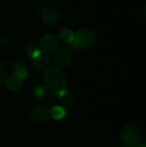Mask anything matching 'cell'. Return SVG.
I'll return each instance as SVG.
<instances>
[{
    "mask_svg": "<svg viewBox=\"0 0 146 147\" xmlns=\"http://www.w3.org/2000/svg\"><path fill=\"white\" fill-rule=\"evenodd\" d=\"M43 85L46 90L59 96L66 90V76L59 68L49 67L43 76Z\"/></svg>",
    "mask_w": 146,
    "mask_h": 147,
    "instance_id": "6da1fadb",
    "label": "cell"
},
{
    "mask_svg": "<svg viewBox=\"0 0 146 147\" xmlns=\"http://www.w3.org/2000/svg\"><path fill=\"white\" fill-rule=\"evenodd\" d=\"M97 40L96 33L94 29L84 28L77 31L74 39L69 43L71 47L74 50L81 48H89L92 47Z\"/></svg>",
    "mask_w": 146,
    "mask_h": 147,
    "instance_id": "7a4b0ae2",
    "label": "cell"
},
{
    "mask_svg": "<svg viewBox=\"0 0 146 147\" xmlns=\"http://www.w3.org/2000/svg\"><path fill=\"white\" fill-rule=\"evenodd\" d=\"M120 139L124 147H138L141 145L142 134L138 127L133 124H126L120 133Z\"/></svg>",
    "mask_w": 146,
    "mask_h": 147,
    "instance_id": "3957f363",
    "label": "cell"
},
{
    "mask_svg": "<svg viewBox=\"0 0 146 147\" xmlns=\"http://www.w3.org/2000/svg\"><path fill=\"white\" fill-rule=\"evenodd\" d=\"M72 60L73 55L71 50L67 47H64L57 50L53 56V61L59 67H67L72 63Z\"/></svg>",
    "mask_w": 146,
    "mask_h": 147,
    "instance_id": "277c9868",
    "label": "cell"
},
{
    "mask_svg": "<svg viewBox=\"0 0 146 147\" xmlns=\"http://www.w3.org/2000/svg\"><path fill=\"white\" fill-rule=\"evenodd\" d=\"M50 109L45 105H37L30 111V118L36 123H43L48 120Z\"/></svg>",
    "mask_w": 146,
    "mask_h": 147,
    "instance_id": "5b68a950",
    "label": "cell"
},
{
    "mask_svg": "<svg viewBox=\"0 0 146 147\" xmlns=\"http://www.w3.org/2000/svg\"><path fill=\"white\" fill-rule=\"evenodd\" d=\"M58 47V39L52 34L45 35L40 41L39 47L42 53L48 54L56 50Z\"/></svg>",
    "mask_w": 146,
    "mask_h": 147,
    "instance_id": "8992f818",
    "label": "cell"
},
{
    "mask_svg": "<svg viewBox=\"0 0 146 147\" xmlns=\"http://www.w3.org/2000/svg\"><path fill=\"white\" fill-rule=\"evenodd\" d=\"M32 67L34 71L38 72H45L50 65V58L47 54L40 53L34 59H32L31 61Z\"/></svg>",
    "mask_w": 146,
    "mask_h": 147,
    "instance_id": "52a82bcc",
    "label": "cell"
},
{
    "mask_svg": "<svg viewBox=\"0 0 146 147\" xmlns=\"http://www.w3.org/2000/svg\"><path fill=\"white\" fill-rule=\"evenodd\" d=\"M10 68L14 71V75L18 77L22 80H24L28 78V70L23 62L20 59H14L10 63Z\"/></svg>",
    "mask_w": 146,
    "mask_h": 147,
    "instance_id": "ba28073f",
    "label": "cell"
},
{
    "mask_svg": "<svg viewBox=\"0 0 146 147\" xmlns=\"http://www.w3.org/2000/svg\"><path fill=\"white\" fill-rule=\"evenodd\" d=\"M41 19L46 25H53L58 21V15L52 8H45L41 11Z\"/></svg>",
    "mask_w": 146,
    "mask_h": 147,
    "instance_id": "9c48e42d",
    "label": "cell"
},
{
    "mask_svg": "<svg viewBox=\"0 0 146 147\" xmlns=\"http://www.w3.org/2000/svg\"><path fill=\"white\" fill-rule=\"evenodd\" d=\"M22 81L21 78H19L18 77L15 76L14 74L6 78V81H5V85L10 90H18L22 88Z\"/></svg>",
    "mask_w": 146,
    "mask_h": 147,
    "instance_id": "30bf717a",
    "label": "cell"
},
{
    "mask_svg": "<svg viewBox=\"0 0 146 147\" xmlns=\"http://www.w3.org/2000/svg\"><path fill=\"white\" fill-rule=\"evenodd\" d=\"M25 53L31 59H34L41 53V51H40V49L37 44L31 41V42H28L25 46Z\"/></svg>",
    "mask_w": 146,
    "mask_h": 147,
    "instance_id": "8fae6325",
    "label": "cell"
},
{
    "mask_svg": "<svg viewBox=\"0 0 146 147\" xmlns=\"http://www.w3.org/2000/svg\"><path fill=\"white\" fill-rule=\"evenodd\" d=\"M59 97L61 101V102L66 106V107H72L75 104V98L74 96L68 91L65 90L64 92H62L60 95H59Z\"/></svg>",
    "mask_w": 146,
    "mask_h": 147,
    "instance_id": "7c38bea8",
    "label": "cell"
},
{
    "mask_svg": "<svg viewBox=\"0 0 146 147\" xmlns=\"http://www.w3.org/2000/svg\"><path fill=\"white\" fill-rule=\"evenodd\" d=\"M58 36L61 41H63L65 43H70L74 39L75 35L71 30H70L68 28H62L59 30Z\"/></svg>",
    "mask_w": 146,
    "mask_h": 147,
    "instance_id": "4fadbf2b",
    "label": "cell"
},
{
    "mask_svg": "<svg viewBox=\"0 0 146 147\" xmlns=\"http://www.w3.org/2000/svg\"><path fill=\"white\" fill-rule=\"evenodd\" d=\"M50 115L54 120H61L65 116V110L60 106H55L50 110Z\"/></svg>",
    "mask_w": 146,
    "mask_h": 147,
    "instance_id": "5bb4252c",
    "label": "cell"
},
{
    "mask_svg": "<svg viewBox=\"0 0 146 147\" xmlns=\"http://www.w3.org/2000/svg\"><path fill=\"white\" fill-rule=\"evenodd\" d=\"M46 90L45 88L38 85L36 87L34 88V90H33V96H34V98L38 99V100H42L46 97Z\"/></svg>",
    "mask_w": 146,
    "mask_h": 147,
    "instance_id": "9a60e30c",
    "label": "cell"
},
{
    "mask_svg": "<svg viewBox=\"0 0 146 147\" xmlns=\"http://www.w3.org/2000/svg\"><path fill=\"white\" fill-rule=\"evenodd\" d=\"M6 71H7L6 65H5V63L2 59H0V79L5 78Z\"/></svg>",
    "mask_w": 146,
    "mask_h": 147,
    "instance_id": "2e32d148",
    "label": "cell"
},
{
    "mask_svg": "<svg viewBox=\"0 0 146 147\" xmlns=\"http://www.w3.org/2000/svg\"><path fill=\"white\" fill-rule=\"evenodd\" d=\"M7 44V40L5 39H2L0 38V47H4Z\"/></svg>",
    "mask_w": 146,
    "mask_h": 147,
    "instance_id": "e0dca14e",
    "label": "cell"
},
{
    "mask_svg": "<svg viewBox=\"0 0 146 147\" xmlns=\"http://www.w3.org/2000/svg\"><path fill=\"white\" fill-rule=\"evenodd\" d=\"M143 16H145V18L146 19V5L144 7V9H143Z\"/></svg>",
    "mask_w": 146,
    "mask_h": 147,
    "instance_id": "ac0fdd59",
    "label": "cell"
},
{
    "mask_svg": "<svg viewBox=\"0 0 146 147\" xmlns=\"http://www.w3.org/2000/svg\"><path fill=\"white\" fill-rule=\"evenodd\" d=\"M138 147H146V145H139Z\"/></svg>",
    "mask_w": 146,
    "mask_h": 147,
    "instance_id": "d6986e66",
    "label": "cell"
},
{
    "mask_svg": "<svg viewBox=\"0 0 146 147\" xmlns=\"http://www.w3.org/2000/svg\"><path fill=\"white\" fill-rule=\"evenodd\" d=\"M145 145H146V139H145Z\"/></svg>",
    "mask_w": 146,
    "mask_h": 147,
    "instance_id": "ffe728a7",
    "label": "cell"
}]
</instances>
